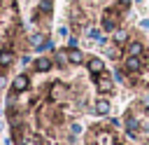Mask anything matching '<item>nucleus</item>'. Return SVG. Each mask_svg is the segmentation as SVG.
Masks as SVG:
<instances>
[{
    "mask_svg": "<svg viewBox=\"0 0 149 145\" xmlns=\"http://www.w3.org/2000/svg\"><path fill=\"white\" fill-rule=\"evenodd\" d=\"M119 19H121V9L119 7H105L102 19H100V28L105 33H114L119 28Z\"/></svg>",
    "mask_w": 149,
    "mask_h": 145,
    "instance_id": "1",
    "label": "nucleus"
},
{
    "mask_svg": "<svg viewBox=\"0 0 149 145\" xmlns=\"http://www.w3.org/2000/svg\"><path fill=\"white\" fill-rule=\"evenodd\" d=\"M121 68H123L128 75H140V72L147 70V58H144V54H142V56H126V58L121 61Z\"/></svg>",
    "mask_w": 149,
    "mask_h": 145,
    "instance_id": "2",
    "label": "nucleus"
},
{
    "mask_svg": "<svg viewBox=\"0 0 149 145\" xmlns=\"http://www.w3.org/2000/svg\"><path fill=\"white\" fill-rule=\"evenodd\" d=\"M123 126H126V133H128V138H133V140H137V136H140V131H142V122L133 115V112H128L126 117H123Z\"/></svg>",
    "mask_w": 149,
    "mask_h": 145,
    "instance_id": "3",
    "label": "nucleus"
},
{
    "mask_svg": "<svg viewBox=\"0 0 149 145\" xmlns=\"http://www.w3.org/2000/svg\"><path fill=\"white\" fill-rule=\"evenodd\" d=\"M65 94H68V89H65V84H63L61 80L51 82L49 89H47V98H49L51 103H61V101L65 98Z\"/></svg>",
    "mask_w": 149,
    "mask_h": 145,
    "instance_id": "4",
    "label": "nucleus"
},
{
    "mask_svg": "<svg viewBox=\"0 0 149 145\" xmlns=\"http://www.w3.org/2000/svg\"><path fill=\"white\" fill-rule=\"evenodd\" d=\"M30 89V77L26 75V72H19L14 80H12V91L14 94H23V91H28Z\"/></svg>",
    "mask_w": 149,
    "mask_h": 145,
    "instance_id": "5",
    "label": "nucleus"
},
{
    "mask_svg": "<svg viewBox=\"0 0 149 145\" xmlns=\"http://www.w3.org/2000/svg\"><path fill=\"white\" fill-rule=\"evenodd\" d=\"M95 87H98V91H100V94H105V96H107V94H112V91H114V80H112L107 72H102V75H98V77H95Z\"/></svg>",
    "mask_w": 149,
    "mask_h": 145,
    "instance_id": "6",
    "label": "nucleus"
},
{
    "mask_svg": "<svg viewBox=\"0 0 149 145\" xmlns=\"http://www.w3.org/2000/svg\"><path fill=\"white\" fill-rule=\"evenodd\" d=\"M16 56H14V49L12 47H2L0 49V70H9L14 65Z\"/></svg>",
    "mask_w": 149,
    "mask_h": 145,
    "instance_id": "7",
    "label": "nucleus"
},
{
    "mask_svg": "<svg viewBox=\"0 0 149 145\" xmlns=\"http://www.w3.org/2000/svg\"><path fill=\"white\" fill-rule=\"evenodd\" d=\"M51 68H54V58L51 56H40V58L33 61V70L35 72H49Z\"/></svg>",
    "mask_w": 149,
    "mask_h": 145,
    "instance_id": "8",
    "label": "nucleus"
},
{
    "mask_svg": "<svg viewBox=\"0 0 149 145\" xmlns=\"http://www.w3.org/2000/svg\"><path fill=\"white\" fill-rule=\"evenodd\" d=\"M86 68H88V72L93 75V80L98 77V75H102L105 72V61L102 58H98V56H91L88 58V63H86Z\"/></svg>",
    "mask_w": 149,
    "mask_h": 145,
    "instance_id": "9",
    "label": "nucleus"
},
{
    "mask_svg": "<svg viewBox=\"0 0 149 145\" xmlns=\"http://www.w3.org/2000/svg\"><path fill=\"white\" fill-rule=\"evenodd\" d=\"M68 19H70V23H72V26H77V28H84V23H86V19H84V14H81V9H79L77 5H72V7H70Z\"/></svg>",
    "mask_w": 149,
    "mask_h": 145,
    "instance_id": "10",
    "label": "nucleus"
},
{
    "mask_svg": "<svg viewBox=\"0 0 149 145\" xmlns=\"http://www.w3.org/2000/svg\"><path fill=\"white\" fill-rule=\"evenodd\" d=\"M144 42H140V40H128V44H126V56H142L144 54Z\"/></svg>",
    "mask_w": 149,
    "mask_h": 145,
    "instance_id": "11",
    "label": "nucleus"
},
{
    "mask_svg": "<svg viewBox=\"0 0 149 145\" xmlns=\"http://www.w3.org/2000/svg\"><path fill=\"white\" fill-rule=\"evenodd\" d=\"M128 40H130V35H128V30H126V28H116V30L112 33V42H114L116 47H126V44H128Z\"/></svg>",
    "mask_w": 149,
    "mask_h": 145,
    "instance_id": "12",
    "label": "nucleus"
},
{
    "mask_svg": "<svg viewBox=\"0 0 149 145\" xmlns=\"http://www.w3.org/2000/svg\"><path fill=\"white\" fill-rule=\"evenodd\" d=\"M44 42H47V33H42V30H35V33H30V35H28V44H30V47H35V49H37V47H42Z\"/></svg>",
    "mask_w": 149,
    "mask_h": 145,
    "instance_id": "13",
    "label": "nucleus"
},
{
    "mask_svg": "<svg viewBox=\"0 0 149 145\" xmlns=\"http://www.w3.org/2000/svg\"><path fill=\"white\" fill-rule=\"evenodd\" d=\"M68 58H70L72 65H79V63L84 61V51H81L79 47H70V49H68Z\"/></svg>",
    "mask_w": 149,
    "mask_h": 145,
    "instance_id": "14",
    "label": "nucleus"
},
{
    "mask_svg": "<svg viewBox=\"0 0 149 145\" xmlns=\"http://www.w3.org/2000/svg\"><path fill=\"white\" fill-rule=\"evenodd\" d=\"M68 63H70V58H68V49H58V51H54V65L65 68Z\"/></svg>",
    "mask_w": 149,
    "mask_h": 145,
    "instance_id": "15",
    "label": "nucleus"
},
{
    "mask_svg": "<svg viewBox=\"0 0 149 145\" xmlns=\"http://www.w3.org/2000/svg\"><path fill=\"white\" fill-rule=\"evenodd\" d=\"M109 110H112V103L105 101V98H98L95 105H93V112L95 115H109Z\"/></svg>",
    "mask_w": 149,
    "mask_h": 145,
    "instance_id": "16",
    "label": "nucleus"
},
{
    "mask_svg": "<svg viewBox=\"0 0 149 145\" xmlns=\"http://www.w3.org/2000/svg\"><path fill=\"white\" fill-rule=\"evenodd\" d=\"M37 9H40L44 16H49V14L54 12V2H51V0H40V2H37Z\"/></svg>",
    "mask_w": 149,
    "mask_h": 145,
    "instance_id": "17",
    "label": "nucleus"
},
{
    "mask_svg": "<svg viewBox=\"0 0 149 145\" xmlns=\"http://www.w3.org/2000/svg\"><path fill=\"white\" fill-rule=\"evenodd\" d=\"M128 72L123 70V68H114V82H121V84H126L128 82V77H126Z\"/></svg>",
    "mask_w": 149,
    "mask_h": 145,
    "instance_id": "18",
    "label": "nucleus"
},
{
    "mask_svg": "<svg viewBox=\"0 0 149 145\" xmlns=\"http://www.w3.org/2000/svg\"><path fill=\"white\" fill-rule=\"evenodd\" d=\"M37 51H40V54H42V56H44V54H47V51H54V42H51V40H49V37H47V42H44V44H42V47H37Z\"/></svg>",
    "mask_w": 149,
    "mask_h": 145,
    "instance_id": "19",
    "label": "nucleus"
},
{
    "mask_svg": "<svg viewBox=\"0 0 149 145\" xmlns=\"http://www.w3.org/2000/svg\"><path fill=\"white\" fill-rule=\"evenodd\" d=\"M33 61H35V58H33L30 54H23V56L19 58V63H21V65H33Z\"/></svg>",
    "mask_w": 149,
    "mask_h": 145,
    "instance_id": "20",
    "label": "nucleus"
},
{
    "mask_svg": "<svg viewBox=\"0 0 149 145\" xmlns=\"http://www.w3.org/2000/svg\"><path fill=\"white\" fill-rule=\"evenodd\" d=\"M70 133H72V136H79V133H81V124L72 122V124H70Z\"/></svg>",
    "mask_w": 149,
    "mask_h": 145,
    "instance_id": "21",
    "label": "nucleus"
},
{
    "mask_svg": "<svg viewBox=\"0 0 149 145\" xmlns=\"http://www.w3.org/2000/svg\"><path fill=\"white\" fill-rule=\"evenodd\" d=\"M107 56H109V58H116V56H119V47H116V44H114V47H107Z\"/></svg>",
    "mask_w": 149,
    "mask_h": 145,
    "instance_id": "22",
    "label": "nucleus"
},
{
    "mask_svg": "<svg viewBox=\"0 0 149 145\" xmlns=\"http://www.w3.org/2000/svg\"><path fill=\"white\" fill-rule=\"evenodd\" d=\"M58 35L68 40V37H70V28H68V26H61V28H58Z\"/></svg>",
    "mask_w": 149,
    "mask_h": 145,
    "instance_id": "23",
    "label": "nucleus"
},
{
    "mask_svg": "<svg viewBox=\"0 0 149 145\" xmlns=\"http://www.w3.org/2000/svg\"><path fill=\"white\" fill-rule=\"evenodd\" d=\"M88 37L91 40H98L100 37V28H88Z\"/></svg>",
    "mask_w": 149,
    "mask_h": 145,
    "instance_id": "24",
    "label": "nucleus"
},
{
    "mask_svg": "<svg viewBox=\"0 0 149 145\" xmlns=\"http://www.w3.org/2000/svg\"><path fill=\"white\" fill-rule=\"evenodd\" d=\"M77 44H79V40L70 35V37H68V49H70V47H77Z\"/></svg>",
    "mask_w": 149,
    "mask_h": 145,
    "instance_id": "25",
    "label": "nucleus"
},
{
    "mask_svg": "<svg viewBox=\"0 0 149 145\" xmlns=\"http://www.w3.org/2000/svg\"><path fill=\"white\" fill-rule=\"evenodd\" d=\"M140 28H142V30H149V19H142V21H140Z\"/></svg>",
    "mask_w": 149,
    "mask_h": 145,
    "instance_id": "26",
    "label": "nucleus"
},
{
    "mask_svg": "<svg viewBox=\"0 0 149 145\" xmlns=\"http://www.w3.org/2000/svg\"><path fill=\"white\" fill-rule=\"evenodd\" d=\"M95 42H98V44H100V47H105V44H107V37H105V35H100V37H98V40H95Z\"/></svg>",
    "mask_w": 149,
    "mask_h": 145,
    "instance_id": "27",
    "label": "nucleus"
},
{
    "mask_svg": "<svg viewBox=\"0 0 149 145\" xmlns=\"http://www.w3.org/2000/svg\"><path fill=\"white\" fill-rule=\"evenodd\" d=\"M5 84H7V77L0 72V89H5Z\"/></svg>",
    "mask_w": 149,
    "mask_h": 145,
    "instance_id": "28",
    "label": "nucleus"
},
{
    "mask_svg": "<svg viewBox=\"0 0 149 145\" xmlns=\"http://www.w3.org/2000/svg\"><path fill=\"white\" fill-rule=\"evenodd\" d=\"M130 2H133V0H119V5H123V9H128V7H130Z\"/></svg>",
    "mask_w": 149,
    "mask_h": 145,
    "instance_id": "29",
    "label": "nucleus"
},
{
    "mask_svg": "<svg viewBox=\"0 0 149 145\" xmlns=\"http://www.w3.org/2000/svg\"><path fill=\"white\" fill-rule=\"evenodd\" d=\"M142 129H144V131L149 133V122H147V124H142Z\"/></svg>",
    "mask_w": 149,
    "mask_h": 145,
    "instance_id": "30",
    "label": "nucleus"
},
{
    "mask_svg": "<svg viewBox=\"0 0 149 145\" xmlns=\"http://www.w3.org/2000/svg\"><path fill=\"white\" fill-rule=\"evenodd\" d=\"M0 129H2V122H0Z\"/></svg>",
    "mask_w": 149,
    "mask_h": 145,
    "instance_id": "31",
    "label": "nucleus"
},
{
    "mask_svg": "<svg viewBox=\"0 0 149 145\" xmlns=\"http://www.w3.org/2000/svg\"><path fill=\"white\" fill-rule=\"evenodd\" d=\"M0 49H2V47H0Z\"/></svg>",
    "mask_w": 149,
    "mask_h": 145,
    "instance_id": "32",
    "label": "nucleus"
}]
</instances>
